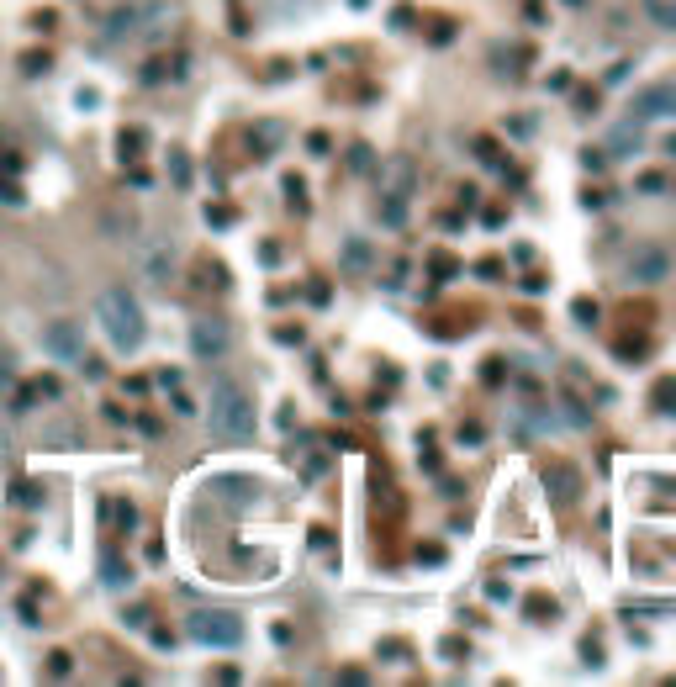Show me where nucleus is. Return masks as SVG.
I'll use <instances>...</instances> for the list:
<instances>
[{
    "instance_id": "1",
    "label": "nucleus",
    "mask_w": 676,
    "mask_h": 687,
    "mask_svg": "<svg viewBox=\"0 0 676 687\" xmlns=\"http://www.w3.org/2000/svg\"><path fill=\"white\" fill-rule=\"evenodd\" d=\"M96 318H101V328H106L111 349H122V355H138V349H143L148 323H143L138 296L127 291V286H106V291L96 296Z\"/></svg>"
},
{
    "instance_id": "2",
    "label": "nucleus",
    "mask_w": 676,
    "mask_h": 687,
    "mask_svg": "<svg viewBox=\"0 0 676 687\" xmlns=\"http://www.w3.org/2000/svg\"><path fill=\"white\" fill-rule=\"evenodd\" d=\"M254 402L249 392H243L238 381H217L212 386V407H206V429H212V439L222 444H243V439H254Z\"/></svg>"
},
{
    "instance_id": "3",
    "label": "nucleus",
    "mask_w": 676,
    "mask_h": 687,
    "mask_svg": "<svg viewBox=\"0 0 676 687\" xmlns=\"http://www.w3.org/2000/svg\"><path fill=\"white\" fill-rule=\"evenodd\" d=\"M185 635L196 645H212V651H233V645H243V619L222 614V608H196V614L185 619Z\"/></svg>"
},
{
    "instance_id": "4",
    "label": "nucleus",
    "mask_w": 676,
    "mask_h": 687,
    "mask_svg": "<svg viewBox=\"0 0 676 687\" xmlns=\"http://www.w3.org/2000/svg\"><path fill=\"white\" fill-rule=\"evenodd\" d=\"M43 349H48V360H59V365H80V355H85V328L74 323V318L48 323V328H43Z\"/></svg>"
},
{
    "instance_id": "5",
    "label": "nucleus",
    "mask_w": 676,
    "mask_h": 687,
    "mask_svg": "<svg viewBox=\"0 0 676 687\" xmlns=\"http://www.w3.org/2000/svg\"><path fill=\"white\" fill-rule=\"evenodd\" d=\"M624 270H629V281H640V286H661L671 275V254L661 244H634V254L624 259Z\"/></svg>"
},
{
    "instance_id": "6",
    "label": "nucleus",
    "mask_w": 676,
    "mask_h": 687,
    "mask_svg": "<svg viewBox=\"0 0 676 687\" xmlns=\"http://www.w3.org/2000/svg\"><path fill=\"white\" fill-rule=\"evenodd\" d=\"M634 122H661V117H676V85L671 80H655L645 90H634Z\"/></svg>"
},
{
    "instance_id": "7",
    "label": "nucleus",
    "mask_w": 676,
    "mask_h": 687,
    "mask_svg": "<svg viewBox=\"0 0 676 687\" xmlns=\"http://www.w3.org/2000/svg\"><path fill=\"white\" fill-rule=\"evenodd\" d=\"M228 344H233V333H228L222 318H196L191 323V355L217 360V355H228Z\"/></svg>"
},
{
    "instance_id": "8",
    "label": "nucleus",
    "mask_w": 676,
    "mask_h": 687,
    "mask_svg": "<svg viewBox=\"0 0 676 687\" xmlns=\"http://www.w3.org/2000/svg\"><path fill=\"white\" fill-rule=\"evenodd\" d=\"M640 143H645V133H640V122H624V127H618V133H613V159H629V154H640Z\"/></svg>"
},
{
    "instance_id": "9",
    "label": "nucleus",
    "mask_w": 676,
    "mask_h": 687,
    "mask_svg": "<svg viewBox=\"0 0 676 687\" xmlns=\"http://www.w3.org/2000/svg\"><path fill=\"white\" fill-rule=\"evenodd\" d=\"M101 582H106V587H127L133 577H127V566H122V561H101Z\"/></svg>"
},
{
    "instance_id": "10",
    "label": "nucleus",
    "mask_w": 676,
    "mask_h": 687,
    "mask_svg": "<svg viewBox=\"0 0 676 687\" xmlns=\"http://www.w3.org/2000/svg\"><path fill=\"white\" fill-rule=\"evenodd\" d=\"M555 497H560V503H571V497H576V471H566V466H555Z\"/></svg>"
},
{
    "instance_id": "11",
    "label": "nucleus",
    "mask_w": 676,
    "mask_h": 687,
    "mask_svg": "<svg viewBox=\"0 0 676 687\" xmlns=\"http://www.w3.org/2000/svg\"><path fill=\"white\" fill-rule=\"evenodd\" d=\"M143 265H148V275H154V281H169V249H154V254L143 259Z\"/></svg>"
},
{
    "instance_id": "12",
    "label": "nucleus",
    "mask_w": 676,
    "mask_h": 687,
    "mask_svg": "<svg viewBox=\"0 0 676 687\" xmlns=\"http://www.w3.org/2000/svg\"><path fill=\"white\" fill-rule=\"evenodd\" d=\"M655 22L676 32V0H661V6H655Z\"/></svg>"
},
{
    "instance_id": "13",
    "label": "nucleus",
    "mask_w": 676,
    "mask_h": 687,
    "mask_svg": "<svg viewBox=\"0 0 676 687\" xmlns=\"http://www.w3.org/2000/svg\"><path fill=\"white\" fill-rule=\"evenodd\" d=\"M169 170H175V180H180V185L191 180V164H185V154H175V159H169Z\"/></svg>"
},
{
    "instance_id": "14",
    "label": "nucleus",
    "mask_w": 676,
    "mask_h": 687,
    "mask_svg": "<svg viewBox=\"0 0 676 687\" xmlns=\"http://www.w3.org/2000/svg\"><path fill=\"white\" fill-rule=\"evenodd\" d=\"M48 672H53V677H59V672L69 677V656H64V651H59V656H48Z\"/></svg>"
},
{
    "instance_id": "15",
    "label": "nucleus",
    "mask_w": 676,
    "mask_h": 687,
    "mask_svg": "<svg viewBox=\"0 0 676 687\" xmlns=\"http://www.w3.org/2000/svg\"><path fill=\"white\" fill-rule=\"evenodd\" d=\"M666 154H676V133H671V143H666Z\"/></svg>"
}]
</instances>
